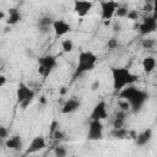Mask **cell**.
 <instances>
[{
    "mask_svg": "<svg viewBox=\"0 0 157 157\" xmlns=\"http://www.w3.org/2000/svg\"><path fill=\"white\" fill-rule=\"evenodd\" d=\"M151 139H152V130L151 129H145L141 132H139L134 140H135V144L139 147H144L151 141Z\"/></svg>",
    "mask_w": 157,
    "mask_h": 157,
    "instance_id": "obj_15",
    "label": "cell"
},
{
    "mask_svg": "<svg viewBox=\"0 0 157 157\" xmlns=\"http://www.w3.org/2000/svg\"><path fill=\"white\" fill-rule=\"evenodd\" d=\"M119 94L121 98H124L129 102V104L131 107V112H134V113H139L144 108V105L146 104V102L148 101V97H150L147 92H145L132 85L126 86L124 90H121L119 92Z\"/></svg>",
    "mask_w": 157,
    "mask_h": 157,
    "instance_id": "obj_1",
    "label": "cell"
},
{
    "mask_svg": "<svg viewBox=\"0 0 157 157\" xmlns=\"http://www.w3.org/2000/svg\"><path fill=\"white\" fill-rule=\"evenodd\" d=\"M0 17H1V18H2V20H4V18H5V13H4V12H2V11H1V12H0Z\"/></svg>",
    "mask_w": 157,
    "mask_h": 157,
    "instance_id": "obj_38",
    "label": "cell"
},
{
    "mask_svg": "<svg viewBox=\"0 0 157 157\" xmlns=\"http://www.w3.org/2000/svg\"><path fill=\"white\" fill-rule=\"evenodd\" d=\"M134 131H129V130H126L125 128H119V129H113L112 130V132H110V135L114 137V139H118V140H123V139H128L129 137V135H131Z\"/></svg>",
    "mask_w": 157,
    "mask_h": 157,
    "instance_id": "obj_20",
    "label": "cell"
},
{
    "mask_svg": "<svg viewBox=\"0 0 157 157\" xmlns=\"http://www.w3.org/2000/svg\"><path fill=\"white\" fill-rule=\"evenodd\" d=\"M108 118V112H107V103L104 101H99L92 109L90 114L91 120H104Z\"/></svg>",
    "mask_w": 157,
    "mask_h": 157,
    "instance_id": "obj_9",
    "label": "cell"
},
{
    "mask_svg": "<svg viewBox=\"0 0 157 157\" xmlns=\"http://www.w3.org/2000/svg\"><path fill=\"white\" fill-rule=\"evenodd\" d=\"M9 136H10V132H9L7 128H5V126H0V139H1L2 141H5Z\"/></svg>",
    "mask_w": 157,
    "mask_h": 157,
    "instance_id": "obj_27",
    "label": "cell"
},
{
    "mask_svg": "<svg viewBox=\"0 0 157 157\" xmlns=\"http://www.w3.org/2000/svg\"><path fill=\"white\" fill-rule=\"evenodd\" d=\"M58 128H59V124H58V121H55V120H54V121L52 123V125H50V135H52V134H53Z\"/></svg>",
    "mask_w": 157,
    "mask_h": 157,
    "instance_id": "obj_32",
    "label": "cell"
},
{
    "mask_svg": "<svg viewBox=\"0 0 157 157\" xmlns=\"http://www.w3.org/2000/svg\"><path fill=\"white\" fill-rule=\"evenodd\" d=\"M155 44H156V42L151 38H145V39L141 40V47L144 49H152L155 47Z\"/></svg>",
    "mask_w": 157,
    "mask_h": 157,
    "instance_id": "obj_23",
    "label": "cell"
},
{
    "mask_svg": "<svg viewBox=\"0 0 157 157\" xmlns=\"http://www.w3.org/2000/svg\"><path fill=\"white\" fill-rule=\"evenodd\" d=\"M56 56L52 55V54H47L43 55L38 59V74L42 75L43 77H48L53 70L56 67Z\"/></svg>",
    "mask_w": 157,
    "mask_h": 157,
    "instance_id": "obj_5",
    "label": "cell"
},
{
    "mask_svg": "<svg viewBox=\"0 0 157 157\" xmlns=\"http://www.w3.org/2000/svg\"><path fill=\"white\" fill-rule=\"evenodd\" d=\"M118 105H119V108L121 109V110H125V112H129V110H131V107H130V104H129V102L126 101V99H120V101H118Z\"/></svg>",
    "mask_w": 157,
    "mask_h": 157,
    "instance_id": "obj_26",
    "label": "cell"
},
{
    "mask_svg": "<svg viewBox=\"0 0 157 157\" xmlns=\"http://www.w3.org/2000/svg\"><path fill=\"white\" fill-rule=\"evenodd\" d=\"M110 74H112V80H113V90L115 92H120L126 86L134 85L137 81V76L134 75L128 67L112 66Z\"/></svg>",
    "mask_w": 157,
    "mask_h": 157,
    "instance_id": "obj_2",
    "label": "cell"
},
{
    "mask_svg": "<svg viewBox=\"0 0 157 157\" xmlns=\"http://www.w3.org/2000/svg\"><path fill=\"white\" fill-rule=\"evenodd\" d=\"M118 45H119V42H118V39H117L115 37L109 38L108 42H107V48H108L109 50H114V49H117Z\"/></svg>",
    "mask_w": 157,
    "mask_h": 157,
    "instance_id": "obj_24",
    "label": "cell"
},
{
    "mask_svg": "<svg viewBox=\"0 0 157 157\" xmlns=\"http://www.w3.org/2000/svg\"><path fill=\"white\" fill-rule=\"evenodd\" d=\"M52 29L54 31L56 37H64L65 34H67V33H70L72 31V27L65 20H54Z\"/></svg>",
    "mask_w": 157,
    "mask_h": 157,
    "instance_id": "obj_11",
    "label": "cell"
},
{
    "mask_svg": "<svg viewBox=\"0 0 157 157\" xmlns=\"http://www.w3.org/2000/svg\"><path fill=\"white\" fill-rule=\"evenodd\" d=\"M53 22H54V20L50 18V17H47V16L40 17V18L38 20V23H37L38 31H39L40 33H43V34H44V33H48L49 29L53 28Z\"/></svg>",
    "mask_w": 157,
    "mask_h": 157,
    "instance_id": "obj_17",
    "label": "cell"
},
{
    "mask_svg": "<svg viewBox=\"0 0 157 157\" xmlns=\"http://www.w3.org/2000/svg\"><path fill=\"white\" fill-rule=\"evenodd\" d=\"M45 102H47V101H45V97L42 96V97H40V103H42V104H45Z\"/></svg>",
    "mask_w": 157,
    "mask_h": 157,
    "instance_id": "obj_37",
    "label": "cell"
},
{
    "mask_svg": "<svg viewBox=\"0 0 157 157\" xmlns=\"http://www.w3.org/2000/svg\"><path fill=\"white\" fill-rule=\"evenodd\" d=\"M141 65H142L144 71H145L146 74H150V72H152V71L155 70V67H156V59H155L153 56H146V58L142 59Z\"/></svg>",
    "mask_w": 157,
    "mask_h": 157,
    "instance_id": "obj_19",
    "label": "cell"
},
{
    "mask_svg": "<svg viewBox=\"0 0 157 157\" xmlns=\"http://www.w3.org/2000/svg\"><path fill=\"white\" fill-rule=\"evenodd\" d=\"M152 6H153V15L157 16V0H152Z\"/></svg>",
    "mask_w": 157,
    "mask_h": 157,
    "instance_id": "obj_34",
    "label": "cell"
},
{
    "mask_svg": "<svg viewBox=\"0 0 157 157\" xmlns=\"http://www.w3.org/2000/svg\"><path fill=\"white\" fill-rule=\"evenodd\" d=\"M98 86H99V81L97 80V81H94V82H93V85H92V87H91V90H92V91H94V90H96V88H97Z\"/></svg>",
    "mask_w": 157,
    "mask_h": 157,
    "instance_id": "obj_35",
    "label": "cell"
},
{
    "mask_svg": "<svg viewBox=\"0 0 157 157\" xmlns=\"http://www.w3.org/2000/svg\"><path fill=\"white\" fill-rule=\"evenodd\" d=\"M7 13H9V15H7V18H6V23L10 25V26H15V25H17V23L22 20V13H21L20 10L16 9V7L9 9Z\"/></svg>",
    "mask_w": 157,
    "mask_h": 157,
    "instance_id": "obj_16",
    "label": "cell"
},
{
    "mask_svg": "<svg viewBox=\"0 0 157 157\" xmlns=\"http://www.w3.org/2000/svg\"><path fill=\"white\" fill-rule=\"evenodd\" d=\"M157 31V16H147L145 17L139 26V32L141 36H148Z\"/></svg>",
    "mask_w": 157,
    "mask_h": 157,
    "instance_id": "obj_8",
    "label": "cell"
},
{
    "mask_svg": "<svg viewBox=\"0 0 157 157\" xmlns=\"http://www.w3.org/2000/svg\"><path fill=\"white\" fill-rule=\"evenodd\" d=\"M16 98L17 103L21 105V108L26 109L34 98V91L29 88L25 82H20L16 90Z\"/></svg>",
    "mask_w": 157,
    "mask_h": 157,
    "instance_id": "obj_4",
    "label": "cell"
},
{
    "mask_svg": "<svg viewBox=\"0 0 157 157\" xmlns=\"http://www.w3.org/2000/svg\"><path fill=\"white\" fill-rule=\"evenodd\" d=\"M52 137H53V139H56V140L63 139V137H64V132H63V131H61V130L58 128V129H56V130H55V131L52 134Z\"/></svg>",
    "mask_w": 157,
    "mask_h": 157,
    "instance_id": "obj_30",
    "label": "cell"
},
{
    "mask_svg": "<svg viewBox=\"0 0 157 157\" xmlns=\"http://www.w3.org/2000/svg\"><path fill=\"white\" fill-rule=\"evenodd\" d=\"M128 13H129V9H128L126 6H119V7L117 9V11H115V16H117L118 18L126 17Z\"/></svg>",
    "mask_w": 157,
    "mask_h": 157,
    "instance_id": "obj_22",
    "label": "cell"
},
{
    "mask_svg": "<svg viewBox=\"0 0 157 157\" xmlns=\"http://www.w3.org/2000/svg\"><path fill=\"white\" fill-rule=\"evenodd\" d=\"M45 146H47V142H45V139L43 136H34L29 142V146L26 151V155L39 152L43 148H45Z\"/></svg>",
    "mask_w": 157,
    "mask_h": 157,
    "instance_id": "obj_12",
    "label": "cell"
},
{
    "mask_svg": "<svg viewBox=\"0 0 157 157\" xmlns=\"http://www.w3.org/2000/svg\"><path fill=\"white\" fill-rule=\"evenodd\" d=\"M120 5L114 0L101 1V17L103 21H110L115 16V11Z\"/></svg>",
    "mask_w": 157,
    "mask_h": 157,
    "instance_id": "obj_6",
    "label": "cell"
},
{
    "mask_svg": "<svg viewBox=\"0 0 157 157\" xmlns=\"http://www.w3.org/2000/svg\"><path fill=\"white\" fill-rule=\"evenodd\" d=\"M97 64V55L88 50H82L77 56V66L75 70L74 76H80L87 71H91L94 69Z\"/></svg>",
    "mask_w": 157,
    "mask_h": 157,
    "instance_id": "obj_3",
    "label": "cell"
},
{
    "mask_svg": "<svg viewBox=\"0 0 157 157\" xmlns=\"http://www.w3.org/2000/svg\"><path fill=\"white\" fill-rule=\"evenodd\" d=\"M93 4L88 0H75L74 1V12L78 17H85L92 10Z\"/></svg>",
    "mask_w": 157,
    "mask_h": 157,
    "instance_id": "obj_10",
    "label": "cell"
},
{
    "mask_svg": "<svg viewBox=\"0 0 157 157\" xmlns=\"http://www.w3.org/2000/svg\"><path fill=\"white\" fill-rule=\"evenodd\" d=\"M61 49L64 53H70L74 49V43L71 39H64L61 42Z\"/></svg>",
    "mask_w": 157,
    "mask_h": 157,
    "instance_id": "obj_21",
    "label": "cell"
},
{
    "mask_svg": "<svg viewBox=\"0 0 157 157\" xmlns=\"http://www.w3.org/2000/svg\"><path fill=\"white\" fill-rule=\"evenodd\" d=\"M5 83H6V77H5L4 75H1V76H0V87H4Z\"/></svg>",
    "mask_w": 157,
    "mask_h": 157,
    "instance_id": "obj_33",
    "label": "cell"
},
{
    "mask_svg": "<svg viewBox=\"0 0 157 157\" xmlns=\"http://www.w3.org/2000/svg\"><path fill=\"white\" fill-rule=\"evenodd\" d=\"M80 107H81L80 99H77L76 97H71V98H69V99L63 104L61 113H63V114H71V113H75L76 110H78Z\"/></svg>",
    "mask_w": 157,
    "mask_h": 157,
    "instance_id": "obj_13",
    "label": "cell"
},
{
    "mask_svg": "<svg viewBox=\"0 0 157 157\" xmlns=\"http://www.w3.org/2000/svg\"><path fill=\"white\" fill-rule=\"evenodd\" d=\"M142 10H144L145 12H151V11H153V6H152V2H150V4H146V5L142 7Z\"/></svg>",
    "mask_w": 157,
    "mask_h": 157,
    "instance_id": "obj_31",
    "label": "cell"
},
{
    "mask_svg": "<svg viewBox=\"0 0 157 157\" xmlns=\"http://www.w3.org/2000/svg\"><path fill=\"white\" fill-rule=\"evenodd\" d=\"M103 124L102 120H91L87 131V139L90 141H98L103 139Z\"/></svg>",
    "mask_w": 157,
    "mask_h": 157,
    "instance_id": "obj_7",
    "label": "cell"
},
{
    "mask_svg": "<svg viewBox=\"0 0 157 157\" xmlns=\"http://www.w3.org/2000/svg\"><path fill=\"white\" fill-rule=\"evenodd\" d=\"M139 12L136 11V10H129V13H128V16H126V18L128 20H131V21H136L137 18H139Z\"/></svg>",
    "mask_w": 157,
    "mask_h": 157,
    "instance_id": "obj_28",
    "label": "cell"
},
{
    "mask_svg": "<svg viewBox=\"0 0 157 157\" xmlns=\"http://www.w3.org/2000/svg\"><path fill=\"white\" fill-rule=\"evenodd\" d=\"M66 93V87H61L60 88V94H65Z\"/></svg>",
    "mask_w": 157,
    "mask_h": 157,
    "instance_id": "obj_36",
    "label": "cell"
},
{
    "mask_svg": "<svg viewBox=\"0 0 157 157\" xmlns=\"http://www.w3.org/2000/svg\"><path fill=\"white\" fill-rule=\"evenodd\" d=\"M121 23L119 22V21H114L113 22V25H112V29H113V32L114 33H120L121 32Z\"/></svg>",
    "mask_w": 157,
    "mask_h": 157,
    "instance_id": "obj_29",
    "label": "cell"
},
{
    "mask_svg": "<svg viewBox=\"0 0 157 157\" xmlns=\"http://www.w3.org/2000/svg\"><path fill=\"white\" fill-rule=\"evenodd\" d=\"M5 146L9 150H12V151H21L22 150V146H23V142H22L21 136L17 135V134H15V135L9 136L5 140Z\"/></svg>",
    "mask_w": 157,
    "mask_h": 157,
    "instance_id": "obj_14",
    "label": "cell"
},
{
    "mask_svg": "<svg viewBox=\"0 0 157 157\" xmlns=\"http://www.w3.org/2000/svg\"><path fill=\"white\" fill-rule=\"evenodd\" d=\"M126 117H128V112L119 109V110L115 113V115H114V119H113V128H115V129L124 128Z\"/></svg>",
    "mask_w": 157,
    "mask_h": 157,
    "instance_id": "obj_18",
    "label": "cell"
},
{
    "mask_svg": "<svg viewBox=\"0 0 157 157\" xmlns=\"http://www.w3.org/2000/svg\"><path fill=\"white\" fill-rule=\"evenodd\" d=\"M54 155L56 157H65L67 155V151H66V148L64 146H56L54 148Z\"/></svg>",
    "mask_w": 157,
    "mask_h": 157,
    "instance_id": "obj_25",
    "label": "cell"
}]
</instances>
